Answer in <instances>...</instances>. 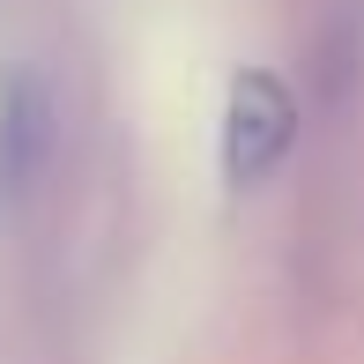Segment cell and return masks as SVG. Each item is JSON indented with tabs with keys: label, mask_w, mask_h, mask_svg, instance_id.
<instances>
[{
	"label": "cell",
	"mask_w": 364,
	"mask_h": 364,
	"mask_svg": "<svg viewBox=\"0 0 364 364\" xmlns=\"http://www.w3.org/2000/svg\"><path fill=\"white\" fill-rule=\"evenodd\" d=\"M297 134V105L290 90L268 68H245L230 82V105H223V178L230 186H253L283 164V149Z\"/></svg>",
	"instance_id": "cell-1"
},
{
	"label": "cell",
	"mask_w": 364,
	"mask_h": 364,
	"mask_svg": "<svg viewBox=\"0 0 364 364\" xmlns=\"http://www.w3.org/2000/svg\"><path fill=\"white\" fill-rule=\"evenodd\" d=\"M53 149V105L30 68H0V208H15L45 171Z\"/></svg>",
	"instance_id": "cell-2"
}]
</instances>
